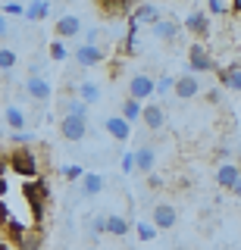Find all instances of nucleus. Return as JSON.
Returning <instances> with one entry per match:
<instances>
[{"instance_id": "7c9ffc66", "label": "nucleus", "mask_w": 241, "mask_h": 250, "mask_svg": "<svg viewBox=\"0 0 241 250\" xmlns=\"http://www.w3.org/2000/svg\"><path fill=\"white\" fill-rule=\"evenodd\" d=\"M119 166H122V172H126V175H131V172H138V156H135V150H126L122 153V160H119Z\"/></svg>"}, {"instance_id": "2eb2a0df", "label": "nucleus", "mask_w": 241, "mask_h": 250, "mask_svg": "<svg viewBox=\"0 0 241 250\" xmlns=\"http://www.w3.org/2000/svg\"><path fill=\"white\" fill-rule=\"evenodd\" d=\"M104 128H107V135L116 138V141H129V135H131V122L122 119V116H110V119L104 122Z\"/></svg>"}, {"instance_id": "72a5a7b5", "label": "nucleus", "mask_w": 241, "mask_h": 250, "mask_svg": "<svg viewBox=\"0 0 241 250\" xmlns=\"http://www.w3.org/2000/svg\"><path fill=\"white\" fill-rule=\"evenodd\" d=\"M69 57V50H66V44L63 41H60V38H57V41H50V60H57V62H63Z\"/></svg>"}, {"instance_id": "a19ab883", "label": "nucleus", "mask_w": 241, "mask_h": 250, "mask_svg": "<svg viewBox=\"0 0 241 250\" xmlns=\"http://www.w3.org/2000/svg\"><path fill=\"white\" fill-rule=\"evenodd\" d=\"M238 250H241V247H238Z\"/></svg>"}, {"instance_id": "aec40b11", "label": "nucleus", "mask_w": 241, "mask_h": 250, "mask_svg": "<svg viewBox=\"0 0 241 250\" xmlns=\"http://www.w3.org/2000/svg\"><path fill=\"white\" fill-rule=\"evenodd\" d=\"M75 97L79 100H85V104H100V84H94V82H88V78H85V82H79L75 84Z\"/></svg>"}, {"instance_id": "e433bc0d", "label": "nucleus", "mask_w": 241, "mask_h": 250, "mask_svg": "<svg viewBox=\"0 0 241 250\" xmlns=\"http://www.w3.org/2000/svg\"><path fill=\"white\" fill-rule=\"evenodd\" d=\"M94 231H100V234L107 231V216H97V219H94Z\"/></svg>"}, {"instance_id": "0eeeda50", "label": "nucleus", "mask_w": 241, "mask_h": 250, "mask_svg": "<svg viewBox=\"0 0 241 250\" xmlns=\"http://www.w3.org/2000/svg\"><path fill=\"white\" fill-rule=\"evenodd\" d=\"M182 25H185V31H191V35L200 41V38L210 35V13H207V10H191V13L182 19Z\"/></svg>"}, {"instance_id": "4468645a", "label": "nucleus", "mask_w": 241, "mask_h": 250, "mask_svg": "<svg viewBox=\"0 0 241 250\" xmlns=\"http://www.w3.org/2000/svg\"><path fill=\"white\" fill-rule=\"evenodd\" d=\"M151 131H160L163 125H166V109L163 104H144V119H141Z\"/></svg>"}, {"instance_id": "4c0bfd02", "label": "nucleus", "mask_w": 241, "mask_h": 250, "mask_svg": "<svg viewBox=\"0 0 241 250\" xmlns=\"http://www.w3.org/2000/svg\"><path fill=\"white\" fill-rule=\"evenodd\" d=\"M0 35H10V19L6 16H0Z\"/></svg>"}, {"instance_id": "c85d7f7f", "label": "nucleus", "mask_w": 241, "mask_h": 250, "mask_svg": "<svg viewBox=\"0 0 241 250\" xmlns=\"http://www.w3.org/2000/svg\"><path fill=\"white\" fill-rule=\"evenodd\" d=\"M207 13L210 16H229L232 3H225V0H207Z\"/></svg>"}, {"instance_id": "a211bd4d", "label": "nucleus", "mask_w": 241, "mask_h": 250, "mask_svg": "<svg viewBox=\"0 0 241 250\" xmlns=\"http://www.w3.org/2000/svg\"><path fill=\"white\" fill-rule=\"evenodd\" d=\"M3 122L10 131H25V113L19 109V104H6L3 106Z\"/></svg>"}, {"instance_id": "9d476101", "label": "nucleus", "mask_w": 241, "mask_h": 250, "mask_svg": "<svg viewBox=\"0 0 241 250\" xmlns=\"http://www.w3.org/2000/svg\"><path fill=\"white\" fill-rule=\"evenodd\" d=\"M60 135H63L66 141H85V135H88V119L63 116V119H60Z\"/></svg>"}, {"instance_id": "6e6552de", "label": "nucleus", "mask_w": 241, "mask_h": 250, "mask_svg": "<svg viewBox=\"0 0 241 250\" xmlns=\"http://www.w3.org/2000/svg\"><path fill=\"white\" fill-rule=\"evenodd\" d=\"M53 31H57V38H60V41H66V38L82 35V31H85V22H82L75 13H63L57 22H53Z\"/></svg>"}, {"instance_id": "39448f33", "label": "nucleus", "mask_w": 241, "mask_h": 250, "mask_svg": "<svg viewBox=\"0 0 241 250\" xmlns=\"http://www.w3.org/2000/svg\"><path fill=\"white\" fill-rule=\"evenodd\" d=\"M25 94L35 100V104H47L50 94H53V84H50L44 75L32 72V75H25Z\"/></svg>"}, {"instance_id": "473e14b6", "label": "nucleus", "mask_w": 241, "mask_h": 250, "mask_svg": "<svg viewBox=\"0 0 241 250\" xmlns=\"http://www.w3.org/2000/svg\"><path fill=\"white\" fill-rule=\"evenodd\" d=\"M10 141H13L16 147H32V144H35V135H32V131H13Z\"/></svg>"}, {"instance_id": "1a4fd4ad", "label": "nucleus", "mask_w": 241, "mask_h": 250, "mask_svg": "<svg viewBox=\"0 0 241 250\" xmlns=\"http://www.w3.org/2000/svg\"><path fill=\"white\" fill-rule=\"evenodd\" d=\"M72 57H75V62H79V66L91 69V66H100V62L107 60V53H104V47H94V44H79V47L72 50Z\"/></svg>"}, {"instance_id": "4be33fe9", "label": "nucleus", "mask_w": 241, "mask_h": 250, "mask_svg": "<svg viewBox=\"0 0 241 250\" xmlns=\"http://www.w3.org/2000/svg\"><path fill=\"white\" fill-rule=\"evenodd\" d=\"M122 119H129V122H141L144 119V104L141 100H135V97H129L126 104H122Z\"/></svg>"}, {"instance_id": "f257e3e1", "label": "nucleus", "mask_w": 241, "mask_h": 250, "mask_svg": "<svg viewBox=\"0 0 241 250\" xmlns=\"http://www.w3.org/2000/svg\"><path fill=\"white\" fill-rule=\"evenodd\" d=\"M3 172L22 178V182H32V178H38L41 166H38V156H35L32 147H13L3 160Z\"/></svg>"}, {"instance_id": "dca6fc26", "label": "nucleus", "mask_w": 241, "mask_h": 250, "mask_svg": "<svg viewBox=\"0 0 241 250\" xmlns=\"http://www.w3.org/2000/svg\"><path fill=\"white\" fill-rule=\"evenodd\" d=\"M135 156H138V172H141V175H153V166H157V150H153L151 144H141L135 150Z\"/></svg>"}, {"instance_id": "f704fd0d", "label": "nucleus", "mask_w": 241, "mask_h": 250, "mask_svg": "<svg viewBox=\"0 0 241 250\" xmlns=\"http://www.w3.org/2000/svg\"><path fill=\"white\" fill-rule=\"evenodd\" d=\"M175 82H178L175 75H160V78H157V94H169V91H175Z\"/></svg>"}, {"instance_id": "bb28decb", "label": "nucleus", "mask_w": 241, "mask_h": 250, "mask_svg": "<svg viewBox=\"0 0 241 250\" xmlns=\"http://www.w3.org/2000/svg\"><path fill=\"white\" fill-rule=\"evenodd\" d=\"M0 69H3L6 75L16 69V50H13V47H0Z\"/></svg>"}, {"instance_id": "f3484780", "label": "nucleus", "mask_w": 241, "mask_h": 250, "mask_svg": "<svg viewBox=\"0 0 241 250\" xmlns=\"http://www.w3.org/2000/svg\"><path fill=\"white\" fill-rule=\"evenodd\" d=\"M182 28L185 25H182V22H175V19H160L151 31H153V38H160V41H175Z\"/></svg>"}, {"instance_id": "2f4dec72", "label": "nucleus", "mask_w": 241, "mask_h": 250, "mask_svg": "<svg viewBox=\"0 0 241 250\" xmlns=\"http://www.w3.org/2000/svg\"><path fill=\"white\" fill-rule=\"evenodd\" d=\"M100 38H104V28H100V25H88V28H85V41H82V44L100 47Z\"/></svg>"}, {"instance_id": "7ed1b4c3", "label": "nucleus", "mask_w": 241, "mask_h": 250, "mask_svg": "<svg viewBox=\"0 0 241 250\" xmlns=\"http://www.w3.org/2000/svg\"><path fill=\"white\" fill-rule=\"evenodd\" d=\"M22 197L25 203H32V213L35 219L44 216V203H47V185H44V178H32V182H22Z\"/></svg>"}, {"instance_id": "ddd939ff", "label": "nucleus", "mask_w": 241, "mask_h": 250, "mask_svg": "<svg viewBox=\"0 0 241 250\" xmlns=\"http://www.w3.org/2000/svg\"><path fill=\"white\" fill-rule=\"evenodd\" d=\"M241 182V169L235 166V163H219V169H216V185L219 188H225V191H232V188H235Z\"/></svg>"}, {"instance_id": "423d86ee", "label": "nucleus", "mask_w": 241, "mask_h": 250, "mask_svg": "<svg viewBox=\"0 0 241 250\" xmlns=\"http://www.w3.org/2000/svg\"><path fill=\"white\" fill-rule=\"evenodd\" d=\"M160 19H163V16H160V6L157 3H138L135 10H131V16H129V25H138V28L151 25L153 28Z\"/></svg>"}, {"instance_id": "412c9836", "label": "nucleus", "mask_w": 241, "mask_h": 250, "mask_svg": "<svg viewBox=\"0 0 241 250\" xmlns=\"http://www.w3.org/2000/svg\"><path fill=\"white\" fill-rule=\"evenodd\" d=\"M219 84L229 91H241V66H225L219 69Z\"/></svg>"}, {"instance_id": "20e7f679", "label": "nucleus", "mask_w": 241, "mask_h": 250, "mask_svg": "<svg viewBox=\"0 0 241 250\" xmlns=\"http://www.w3.org/2000/svg\"><path fill=\"white\" fill-rule=\"evenodd\" d=\"M153 94H157V78H151L147 72H135L129 78V97H135V100H151Z\"/></svg>"}, {"instance_id": "b1692460", "label": "nucleus", "mask_w": 241, "mask_h": 250, "mask_svg": "<svg viewBox=\"0 0 241 250\" xmlns=\"http://www.w3.org/2000/svg\"><path fill=\"white\" fill-rule=\"evenodd\" d=\"M100 10H104L107 16H126V19H129L135 6L126 3V0H107V3H100Z\"/></svg>"}, {"instance_id": "f8f14e48", "label": "nucleus", "mask_w": 241, "mask_h": 250, "mask_svg": "<svg viewBox=\"0 0 241 250\" xmlns=\"http://www.w3.org/2000/svg\"><path fill=\"white\" fill-rule=\"evenodd\" d=\"M200 94V78L194 75V72H185V75H178V82H175V97L178 100H194Z\"/></svg>"}, {"instance_id": "a878e982", "label": "nucleus", "mask_w": 241, "mask_h": 250, "mask_svg": "<svg viewBox=\"0 0 241 250\" xmlns=\"http://www.w3.org/2000/svg\"><path fill=\"white\" fill-rule=\"evenodd\" d=\"M107 231L116 234V238H126V234H129V222L122 216H107Z\"/></svg>"}, {"instance_id": "cd10ccee", "label": "nucleus", "mask_w": 241, "mask_h": 250, "mask_svg": "<svg viewBox=\"0 0 241 250\" xmlns=\"http://www.w3.org/2000/svg\"><path fill=\"white\" fill-rule=\"evenodd\" d=\"M135 229H138V238H141V241H153V238H157V225L147 222V219H141Z\"/></svg>"}, {"instance_id": "393cba45", "label": "nucleus", "mask_w": 241, "mask_h": 250, "mask_svg": "<svg viewBox=\"0 0 241 250\" xmlns=\"http://www.w3.org/2000/svg\"><path fill=\"white\" fill-rule=\"evenodd\" d=\"M63 116H79V119H88V104L79 97H69L63 100Z\"/></svg>"}, {"instance_id": "6ab92c4d", "label": "nucleus", "mask_w": 241, "mask_h": 250, "mask_svg": "<svg viewBox=\"0 0 241 250\" xmlns=\"http://www.w3.org/2000/svg\"><path fill=\"white\" fill-rule=\"evenodd\" d=\"M104 188H107V178L100 175V172H88V175L82 178V197H97Z\"/></svg>"}, {"instance_id": "c756f323", "label": "nucleus", "mask_w": 241, "mask_h": 250, "mask_svg": "<svg viewBox=\"0 0 241 250\" xmlns=\"http://www.w3.org/2000/svg\"><path fill=\"white\" fill-rule=\"evenodd\" d=\"M88 175L79 163H69V166H63V178H69V182H82V178Z\"/></svg>"}, {"instance_id": "c9c22d12", "label": "nucleus", "mask_w": 241, "mask_h": 250, "mask_svg": "<svg viewBox=\"0 0 241 250\" xmlns=\"http://www.w3.org/2000/svg\"><path fill=\"white\" fill-rule=\"evenodd\" d=\"M25 10L28 6H22V3H3L0 6V16H6V19H10V16H22V19H25Z\"/></svg>"}, {"instance_id": "5701e85b", "label": "nucleus", "mask_w": 241, "mask_h": 250, "mask_svg": "<svg viewBox=\"0 0 241 250\" xmlns=\"http://www.w3.org/2000/svg\"><path fill=\"white\" fill-rule=\"evenodd\" d=\"M28 10H25V19L28 22H44L50 16V3L47 0H35V3H25Z\"/></svg>"}, {"instance_id": "9b49d317", "label": "nucleus", "mask_w": 241, "mask_h": 250, "mask_svg": "<svg viewBox=\"0 0 241 250\" xmlns=\"http://www.w3.org/2000/svg\"><path fill=\"white\" fill-rule=\"evenodd\" d=\"M175 207L173 203H166V200H160V203H153V216H151V222L157 225V229H175Z\"/></svg>"}, {"instance_id": "58836bf2", "label": "nucleus", "mask_w": 241, "mask_h": 250, "mask_svg": "<svg viewBox=\"0 0 241 250\" xmlns=\"http://www.w3.org/2000/svg\"><path fill=\"white\" fill-rule=\"evenodd\" d=\"M232 16H241V0H232Z\"/></svg>"}, {"instance_id": "ea45409f", "label": "nucleus", "mask_w": 241, "mask_h": 250, "mask_svg": "<svg viewBox=\"0 0 241 250\" xmlns=\"http://www.w3.org/2000/svg\"><path fill=\"white\" fill-rule=\"evenodd\" d=\"M232 194H235V197H241V182H238L235 188H232Z\"/></svg>"}, {"instance_id": "f03ea898", "label": "nucleus", "mask_w": 241, "mask_h": 250, "mask_svg": "<svg viewBox=\"0 0 241 250\" xmlns=\"http://www.w3.org/2000/svg\"><path fill=\"white\" fill-rule=\"evenodd\" d=\"M188 72H194V75L219 72V66H216L213 53L207 50V44H204V41H191V47H188Z\"/></svg>"}]
</instances>
